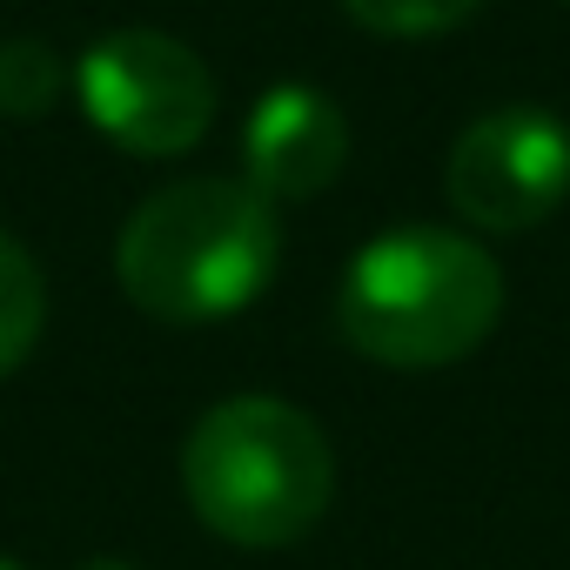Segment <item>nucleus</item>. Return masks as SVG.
<instances>
[{
	"instance_id": "obj_1",
	"label": "nucleus",
	"mask_w": 570,
	"mask_h": 570,
	"mask_svg": "<svg viewBox=\"0 0 570 570\" xmlns=\"http://www.w3.org/2000/svg\"><path fill=\"white\" fill-rule=\"evenodd\" d=\"M275 255H282L275 202L255 195L248 181L195 175L155 188L128 215L115 242V275L141 316L222 323L275 282Z\"/></svg>"
},
{
	"instance_id": "obj_2",
	"label": "nucleus",
	"mask_w": 570,
	"mask_h": 570,
	"mask_svg": "<svg viewBox=\"0 0 570 570\" xmlns=\"http://www.w3.org/2000/svg\"><path fill=\"white\" fill-rule=\"evenodd\" d=\"M503 316V268L456 228H390L356 248L336 282V323L350 350L390 370H443L483 350Z\"/></svg>"
},
{
	"instance_id": "obj_3",
	"label": "nucleus",
	"mask_w": 570,
	"mask_h": 570,
	"mask_svg": "<svg viewBox=\"0 0 570 570\" xmlns=\"http://www.w3.org/2000/svg\"><path fill=\"white\" fill-rule=\"evenodd\" d=\"M181 490L202 530L242 550L303 543L330 497L336 456L316 416L282 396H228L215 403L181 443Z\"/></svg>"
},
{
	"instance_id": "obj_4",
	"label": "nucleus",
	"mask_w": 570,
	"mask_h": 570,
	"mask_svg": "<svg viewBox=\"0 0 570 570\" xmlns=\"http://www.w3.org/2000/svg\"><path fill=\"white\" fill-rule=\"evenodd\" d=\"M75 88H81L95 135H108L121 155H141V161L188 155L215 121V75L202 68L188 41L161 28L101 35L81 55Z\"/></svg>"
},
{
	"instance_id": "obj_5",
	"label": "nucleus",
	"mask_w": 570,
	"mask_h": 570,
	"mask_svg": "<svg viewBox=\"0 0 570 570\" xmlns=\"http://www.w3.org/2000/svg\"><path fill=\"white\" fill-rule=\"evenodd\" d=\"M443 195L476 235H523L570 202V128L543 108L470 121L443 161Z\"/></svg>"
},
{
	"instance_id": "obj_6",
	"label": "nucleus",
	"mask_w": 570,
	"mask_h": 570,
	"mask_svg": "<svg viewBox=\"0 0 570 570\" xmlns=\"http://www.w3.org/2000/svg\"><path fill=\"white\" fill-rule=\"evenodd\" d=\"M350 161V121L330 95L316 88H268L255 108H248V128H242V168H248V188L268 195V202H316L323 188H336Z\"/></svg>"
},
{
	"instance_id": "obj_7",
	"label": "nucleus",
	"mask_w": 570,
	"mask_h": 570,
	"mask_svg": "<svg viewBox=\"0 0 570 570\" xmlns=\"http://www.w3.org/2000/svg\"><path fill=\"white\" fill-rule=\"evenodd\" d=\"M41 330H48V282L14 235H0V383L35 356Z\"/></svg>"
},
{
	"instance_id": "obj_8",
	"label": "nucleus",
	"mask_w": 570,
	"mask_h": 570,
	"mask_svg": "<svg viewBox=\"0 0 570 570\" xmlns=\"http://www.w3.org/2000/svg\"><path fill=\"white\" fill-rule=\"evenodd\" d=\"M61 101V55L48 41H8L0 48V115L41 121Z\"/></svg>"
},
{
	"instance_id": "obj_9",
	"label": "nucleus",
	"mask_w": 570,
	"mask_h": 570,
	"mask_svg": "<svg viewBox=\"0 0 570 570\" xmlns=\"http://www.w3.org/2000/svg\"><path fill=\"white\" fill-rule=\"evenodd\" d=\"M343 8L376 28V35H396V41H423V35H450L463 28L483 0H343Z\"/></svg>"
},
{
	"instance_id": "obj_10",
	"label": "nucleus",
	"mask_w": 570,
	"mask_h": 570,
	"mask_svg": "<svg viewBox=\"0 0 570 570\" xmlns=\"http://www.w3.org/2000/svg\"><path fill=\"white\" fill-rule=\"evenodd\" d=\"M75 570H135V563H121V557H88V563H75Z\"/></svg>"
},
{
	"instance_id": "obj_11",
	"label": "nucleus",
	"mask_w": 570,
	"mask_h": 570,
	"mask_svg": "<svg viewBox=\"0 0 570 570\" xmlns=\"http://www.w3.org/2000/svg\"><path fill=\"white\" fill-rule=\"evenodd\" d=\"M0 570H21V563H14V557H0Z\"/></svg>"
}]
</instances>
